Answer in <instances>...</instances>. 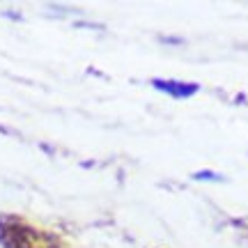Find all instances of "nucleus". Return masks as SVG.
Wrapping results in <instances>:
<instances>
[{"instance_id":"obj_1","label":"nucleus","mask_w":248,"mask_h":248,"mask_svg":"<svg viewBox=\"0 0 248 248\" xmlns=\"http://www.w3.org/2000/svg\"><path fill=\"white\" fill-rule=\"evenodd\" d=\"M32 232L35 230L26 228L23 223H12L2 230V244L7 248H37Z\"/></svg>"},{"instance_id":"obj_2","label":"nucleus","mask_w":248,"mask_h":248,"mask_svg":"<svg viewBox=\"0 0 248 248\" xmlns=\"http://www.w3.org/2000/svg\"><path fill=\"white\" fill-rule=\"evenodd\" d=\"M152 85L156 90H163L168 92L172 97L177 99H184V97H191L198 92V85L195 83H177V80H152Z\"/></svg>"}]
</instances>
